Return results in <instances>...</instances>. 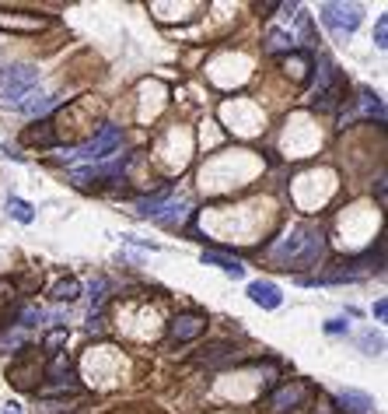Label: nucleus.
<instances>
[{"label": "nucleus", "mask_w": 388, "mask_h": 414, "mask_svg": "<svg viewBox=\"0 0 388 414\" xmlns=\"http://www.w3.org/2000/svg\"><path fill=\"white\" fill-rule=\"evenodd\" d=\"M8 215H11L15 222H22V225H32V222H36V207L25 204V200H18V197H11V200H8Z\"/></svg>", "instance_id": "obj_16"}, {"label": "nucleus", "mask_w": 388, "mask_h": 414, "mask_svg": "<svg viewBox=\"0 0 388 414\" xmlns=\"http://www.w3.org/2000/svg\"><path fill=\"white\" fill-rule=\"evenodd\" d=\"M203 264H214V267H221L224 274H231V278H241L245 274V267H241V260H234V257H227V253H217V250H203V257H200Z\"/></svg>", "instance_id": "obj_12"}, {"label": "nucleus", "mask_w": 388, "mask_h": 414, "mask_svg": "<svg viewBox=\"0 0 388 414\" xmlns=\"http://www.w3.org/2000/svg\"><path fill=\"white\" fill-rule=\"evenodd\" d=\"M311 414H332V407L329 404H318V411H311Z\"/></svg>", "instance_id": "obj_25"}, {"label": "nucleus", "mask_w": 388, "mask_h": 414, "mask_svg": "<svg viewBox=\"0 0 388 414\" xmlns=\"http://www.w3.org/2000/svg\"><path fill=\"white\" fill-rule=\"evenodd\" d=\"M304 397H308V386H304L301 379H290L287 386H280V390L269 397V407H273L276 414H290V411H297V407L304 404Z\"/></svg>", "instance_id": "obj_7"}, {"label": "nucleus", "mask_w": 388, "mask_h": 414, "mask_svg": "<svg viewBox=\"0 0 388 414\" xmlns=\"http://www.w3.org/2000/svg\"><path fill=\"white\" fill-rule=\"evenodd\" d=\"M43 376H46L50 383H57V386H67V376H70V358H67V351H57V355L50 358V365L43 369Z\"/></svg>", "instance_id": "obj_13"}, {"label": "nucleus", "mask_w": 388, "mask_h": 414, "mask_svg": "<svg viewBox=\"0 0 388 414\" xmlns=\"http://www.w3.org/2000/svg\"><path fill=\"white\" fill-rule=\"evenodd\" d=\"M36 81H39V71L29 67V64H22V67H4V71H0V99H4L11 109H18V102L36 88Z\"/></svg>", "instance_id": "obj_2"}, {"label": "nucleus", "mask_w": 388, "mask_h": 414, "mask_svg": "<svg viewBox=\"0 0 388 414\" xmlns=\"http://www.w3.org/2000/svg\"><path fill=\"white\" fill-rule=\"evenodd\" d=\"M39 411H43V414H67L70 407H67V400H43Z\"/></svg>", "instance_id": "obj_20"}, {"label": "nucleus", "mask_w": 388, "mask_h": 414, "mask_svg": "<svg viewBox=\"0 0 388 414\" xmlns=\"http://www.w3.org/2000/svg\"><path fill=\"white\" fill-rule=\"evenodd\" d=\"M374 316H378V320H385V316H388V302H385V299H378V302H374Z\"/></svg>", "instance_id": "obj_22"}, {"label": "nucleus", "mask_w": 388, "mask_h": 414, "mask_svg": "<svg viewBox=\"0 0 388 414\" xmlns=\"http://www.w3.org/2000/svg\"><path fill=\"white\" fill-rule=\"evenodd\" d=\"M357 344H360V351H364V355H381L385 337H381V334H374V330H367V334H360V337H357Z\"/></svg>", "instance_id": "obj_17"}, {"label": "nucleus", "mask_w": 388, "mask_h": 414, "mask_svg": "<svg viewBox=\"0 0 388 414\" xmlns=\"http://www.w3.org/2000/svg\"><path fill=\"white\" fill-rule=\"evenodd\" d=\"M119 144H123V130L119 127H112V123H105L88 144H81L70 158H84V162H105V158H112L116 151H119Z\"/></svg>", "instance_id": "obj_5"}, {"label": "nucleus", "mask_w": 388, "mask_h": 414, "mask_svg": "<svg viewBox=\"0 0 388 414\" xmlns=\"http://www.w3.org/2000/svg\"><path fill=\"white\" fill-rule=\"evenodd\" d=\"M339 404L346 407V414H374V400L360 390H339Z\"/></svg>", "instance_id": "obj_11"}, {"label": "nucleus", "mask_w": 388, "mask_h": 414, "mask_svg": "<svg viewBox=\"0 0 388 414\" xmlns=\"http://www.w3.org/2000/svg\"><path fill=\"white\" fill-rule=\"evenodd\" d=\"M343 95H346V88H343V78H339L336 64L329 57H322L318 60V88L311 95V106L315 109H336L343 102Z\"/></svg>", "instance_id": "obj_3"}, {"label": "nucleus", "mask_w": 388, "mask_h": 414, "mask_svg": "<svg viewBox=\"0 0 388 414\" xmlns=\"http://www.w3.org/2000/svg\"><path fill=\"white\" fill-rule=\"evenodd\" d=\"M273 257L283 264V271H308L325 257V232L318 225H297L273 246Z\"/></svg>", "instance_id": "obj_1"}, {"label": "nucleus", "mask_w": 388, "mask_h": 414, "mask_svg": "<svg viewBox=\"0 0 388 414\" xmlns=\"http://www.w3.org/2000/svg\"><path fill=\"white\" fill-rule=\"evenodd\" d=\"M248 299L255 306H262V309H280V302H283V295H280V288L273 281H252L248 285Z\"/></svg>", "instance_id": "obj_10"}, {"label": "nucleus", "mask_w": 388, "mask_h": 414, "mask_svg": "<svg viewBox=\"0 0 388 414\" xmlns=\"http://www.w3.org/2000/svg\"><path fill=\"white\" fill-rule=\"evenodd\" d=\"M67 341V330H53L50 337H46V348H57V344H64Z\"/></svg>", "instance_id": "obj_21"}, {"label": "nucleus", "mask_w": 388, "mask_h": 414, "mask_svg": "<svg viewBox=\"0 0 388 414\" xmlns=\"http://www.w3.org/2000/svg\"><path fill=\"white\" fill-rule=\"evenodd\" d=\"M203 334H207V316H200V313H182L168 323V341L172 344H189Z\"/></svg>", "instance_id": "obj_6"}, {"label": "nucleus", "mask_w": 388, "mask_h": 414, "mask_svg": "<svg viewBox=\"0 0 388 414\" xmlns=\"http://www.w3.org/2000/svg\"><path fill=\"white\" fill-rule=\"evenodd\" d=\"M294 50H297V43H294V36H290V32L273 29V32L266 36V53H273V57H290Z\"/></svg>", "instance_id": "obj_14"}, {"label": "nucleus", "mask_w": 388, "mask_h": 414, "mask_svg": "<svg viewBox=\"0 0 388 414\" xmlns=\"http://www.w3.org/2000/svg\"><path fill=\"white\" fill-rule=\"evenodd\" d=\"M318 18H322V25L332 32V36H339V39H346V36H353L357 29H360V8L357 4H322L318 8Z\"/></svg>", "instance_id": "obj_4"}, {"label": "nucleus", "mask_w": 388, "mask_h": 414, "mask_svg": "<svg viewBox=\"0 0 388 414\" xmlns=\"http://www.w3.org/2000/svg\"><path fill=\"white\" fill-rule=\"evenodd\" d=\"M325 330H329V334H343V330H346V323H343V320H329V323H325Z\"/></svg>", "instance_id": "obj_23"}, {"label": "nucleus", "mask_w": 388, "mask_h": 414, "mask_svg": "<svg viewBox=\"0 0 388 414\" xmlns=\"http://www.w3.org/2000/svg\"><path fill=\"white\" fill-rule=\"evenodd\" d=\"M4 414H22V404H15V400H8V404H4Z\"/></svg>", "instance_id": "obj_24"}, {"label": "nucleus", "mask_w": 388, "mask_h": 414, "mask_svg": "<svg viewBox=\"0 0 388 414\" xmlns=\"http://www.w3.org/2000/svg\"><path fill=\"white\" fill-rule=\"evenodd\" d=\"M234 344L231 341H214V344H207V348H200V355L193 358L196 365H224V362H231L234 358Z\"/></svg>", "instance_id": "obj_8"}, {"label": "nucleus", "mask_w": 388, "mask_h": 414, "mask_svg": "<svg viewBox=\"0 0 388 414\" xmlns=\"http://www.w3.org/2000/svg\"><path fill=\"white\" fill-rule=\"evenodd\" d=\"M50 295H53V302H77L81 299V281L77 278H64Z\"/></svg>", "instance_id": "obj_15"}, {"label": "nucleus", "mask_w": 388, "mask_h": 414, "mask_svg": "<svg viewBox=\"0 0 388 414\" xmlns=\"http://www.w3.org/2000/svg\"><path fill=\"white\" fill-rule=\"evenodd\" d=\"M353 102H357V109H353L346 120H353V116H364V120H378V123H385V106H381V99H378V95H371V92H360ZM346 120H343V127H346Z\"/></svg>", "instance_id": "obj_9"}, {"label": "nucleus", "mask_w": 388, "mask_h": 414, "mask_svg": "<svg viewBox=\"0 0 388 414\" xmlns=\"http://www.w3.org/2000/svg\"><path fill=\"white\" fill-rule=\"evenodd\" d=\"M25 141H29V144H43V148H50V144L57 141V134H53V127H50V123H39V130H29V134H25Z\"/></svg>", "instance_id": "obj_18"}, {"label": "nucleus", "mask_w": 388, "mask_h": 414, "mask_svg": "<svg viewBox=\"0 0 388 414\" xmlns=\"http://www.w3.org/2000/svg\"><path fill=\"white\" fill-rule=\"evenodd\" d=\"M374 46H378V50L388 46V18H385V15H381L378 25H374Z\"/></svg>", "instance_id": "obj_19"}]
</instances>
